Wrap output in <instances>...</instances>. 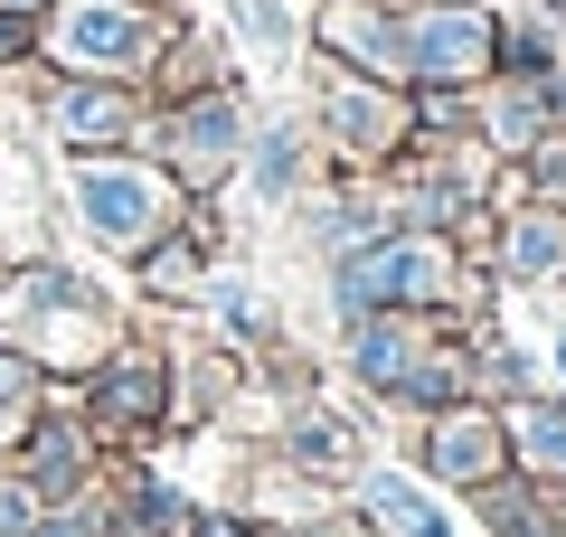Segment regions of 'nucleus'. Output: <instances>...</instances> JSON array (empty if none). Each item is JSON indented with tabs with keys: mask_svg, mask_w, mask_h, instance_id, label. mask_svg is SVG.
Returning <instances> with one entry per match:
<instances>
[{
	"mask_svg": "<svg viewBox=\"0 0 566 537\" xmlns=\"http://www.w3.org/2000/svg\"><path fill=\"white\" fill-rule=\"evenodd\" d=\"M170 10H151V0H48L39 20V57L57 66V76H151V57L170 48Z\"/></svg>",
	"mask_w": 566,
	"mask_h": 537,
	"instance_id": "f257e3e1",
	"label": "nucleus"
},
{
	"mask_svg": "<svg viewBox=\"0 0 566 537\" xmlns=\"http://www.w3.org/2000/svg\"><path fill=\"white\" fill-rule=\"evenodd\" d=\"M397 39H406V85H482L501 20L482 0H397Z\"/></svg>",
	"mask_w": 566,
	"mask_h": 537,
	"instance_id": "f03ea898",
	"label": "nucleus"
},
{
	"mask_svg": "<svg viewBox=\"0 0 566 537\" xmlns=\"http://www.w3.org/2000/svg\"><path fill=\"white\" fill-rule=\"evenodd\" d=\"M76 218L95 227L104 245H151L170 227V199H180V179L151 170V160H104V151H76Z\"/></svg>",
	"mask_w": 566,
	"mask_h": 537,
	"instance_id": "7ed1b4c3",
	"label": "nucleus"
},
{
	"mask_svg": "<svg viewBox=\"0 0 566 537\" xmlns=\"http://www.w3.org/2000/svg\"><path fill=\"white\" fill-rule=\"evenodd\" d=\"M237 151H245V114H237L227 85H199V95H180V104L161 114V160H170V179H227V170H237Z\"/></svg>",
	"mask_w": 566,
	"mask_h": 537,
	"instance_id": "20e7f679",
	"label": "nucleus"
},
{
	"mask_svg": "<svg viewBox=\"0 0 566 537\" xmlns=\"http://www.w3.org/2000/svg\"><path fill=\"white\" fill-rule=\"evenodd\" d=\"M48 141H66V151H114V141L142 133V95L123 76H57L39 104Z\"/></svg>",
	"mask_w": 566,
	"mask_h": 537,
	"instance_id": "39448f33",
	"label": "nucleus"
},
{
	"mask_svg": "<svg viewBox=\"0 0 566 537\" xmlns=\"http://www.w3.org/2000/svg\"><path fill=\"white\" fill-rule=\"evenodd\" d=\"M322 123H331V141H340V151H397L406 141V85H387V76H359V66H349V76H331L322 85Z\"/></svg>",
	"mask_w": 566,
	"mask_h": 537,
	"instance_id": "423d86ee",
	"label": "nucleus"
},
{
	"mask_svg": "<svg viewBox=\"0 0 566 537\" xmlns=\"http://www.w3.org/2000/svg\"><path fill=\"white\" fill-rule=\"evenodd\" d=\"M0 320L20 339H66V330H95V293L66 264H29V274L0 283Z\"/></svg>",
	"mask_w": 566,
	"mask_h": 537,
	"instance_id": "0eeeda50",
	"label": "nucleus"
},
{
	"mask_svg": "<svg viewBox=\"0 0 566 537\" xmlns=\"http://www.w3.org/2000/svg\"><path fill=\"white\" fill-rule=\"evenodd\" d=\"M424 293H444V245H424V236L349 255V274H340V302H424Z\"/></svg>",
	"mask_w": 566,
	"mask_h": 537,
	"instance_id": "6e6552de",
	"label": "nucleus"
},
{
	"mask_svg": "<svg viewBox=\"0 0 566 537\" xmlns=\"http://www.w3.org/2000/svg\"><path fill=\"white\" fill-rule=\"evenodd\" d=\"M95 406H104V424H151V406H161V368H151V358H114L104 387H95Z\"/></svg>",
	"mask_w": 566,
	"mask_h": 537,
	"instance_id": "1a4fd4ad",
	"label": "nucleus"
},
{
	"mask_svg": "<svg viewBox=\"0 0 566 537\" xmlns=\"http://www.w3.org/2000/svg\"><path fill=\"white\" fill-rule=\"evenodd\" d=\"M245 170H255V189H264V199H283V189L303 179V133H293V123L255 133V141H245Z\"/></svg>",
	"mask_w": 566,
	"mask_h": 537,
	"instance_id": "9d476101",
	"label": "nucleus"
},
{
	"mask_svg": "<svg viewBox=\"0 0 566 537\" xmlns=\"http://www.w3.org/2000/svg\"><path fill=\"white\" fill-rule=\"evenodd\" d=\"M368 499H378V518H387L397 537H453V528H444V509H434V499H424L416 481H378Z\"/></svg>",
	"mask_w": 566,
	"mask_h": 537,
	"instance_id": "9b49d317",
	"label": "nucleus"
},
{
	"mask_svg": "<svg viewBox=\"0 0 566 537\" xmlns=\"http://www.w3.org/2000/svg\"><path fill=\"white\" fill-rule=\"evenodd\" d=\"M29 481H39V491H66V481H76V434H66V424H39V443H29Z\"/></svg>",
	"mask_w": 566,
	"mask_h": 537,
	"instance_id": "f8f14e48",
	"label": "nucleus"
},
{
	"mask_svg": "<svg viewBox=\"0 0 566 537\" xmlns=\"http://www.w3.org/2000/svg\"><path fill=\"white\" fill-rule=\"evenodd\" d=\"M434 472H453V481L491 472V434L482 424H444V434H434Z\"/></svg>",
	"mask_w": 566,
	"mask_h": 537,
	"instance_id": "ddd939ff",
	"label": "nucleus"
},
{
	"mask_svg": "<svg viewBox=\"0 0 566 537\" xmlns=\"http://www.w3.org/2000/svg\"><path fill=\"white\" fill-rule=\"evenodd\" d=\"M39 20H48V0H0V66L39 57Z\"/></svg>",
	"mask_w": 566,
	"mask_h": 537,
	"instance_id": "4468645a",
	"label": "nucleus"
},
{
	"mask_svg": "<svg viewBox=\"0 0 566 537\" xmlns=\"http://www.w3.org/2000/svg\"><path fill=\"white\" fill-rule=\"evenodd\" d=\"M227 10H237V29L264 48V57H283V48H293V20H283V0H227Z\"/></svg>",
	"mask_w": 566,
	"mask_h": 537,
	"instance_id": "2eb2a0df",
	"label": "nucleus"
},
{
	"mask_svg": "<svg viewBox=\"0 0 566 537\" xmlns=\"http://www.w3.org/2000/svg\"><path fill=\"white\" fill-rule=\"evenodd\" d=\"M48 528V491L39 481H0V537H39Z\"/></svg>",
	"mask_w": 566,
	"mask_h": 537,
	"instance_id": "dca6fc26",
	"label": "nucleus"
},
{
	"mask_svg": "<svg viewBox=\"0 0 566 537\" xmlns=\"http://www.w3.org/2000/svg\"><path fill=\"white\" fill-rule=\"evenodd\" d=\"M29 387H39V378H29V358H20V349H0V434H20Z\"/></svg>",
	"mask_w": 566,
	"mask_h": 537,
	"instance_id": "f3484780",
	"label": "nucleus"
},
{
	"mask_svg": "<svg viewBox=\"0 0 566 537\" xmlns=\"http://www.w3.org/2000/svg\"><path fill=\"white\" fill-rule=\"evenodd\" d=\"M510 264H520V274H547V264H557V227H520V236H510Z\"/></svg>",
	"mask_w": 566,
	"mask_h": 537,
	"instance_id": "a211bd4d",
	"label": "nucleus"
},
{
	"mask_svg": "<svg viewBox=\"0 0 566 537\" xmlns=\"http://www.w3.org/2000/svg\"><path fill=\"white\" fill-rule=\"evenodd\" d=\"M151 293H189V245H161L151 255Z\"/></svg>",
	"mask_w": 566,
	"mask_h": 537,
	"instance_id": "6ab92c4d",
	"label": "nucleus"
},
{
	"mask_svg": "<svg viewBox=\"0 0 566 537\" xmlns=\"http://www.w3.org/2000/svg\"><path fill=\"white\" fill-rule=\"evenodd\" d=\"M528 462H557V472H566V415L528 424Z\"/></svg>",
	"mask_w": 566,
	"mask_h": 537,
	"instance_id": "aec40b11",
	"label": "nucleus"
},
{
	"mask_svg": "<svg viewBox=\"0 0 566 537\" xmlns=\"http://www.w3.org/2000/svg\"><path fill=\"white\" fill-rule=\"evenodd\" d=\"M303 453L312 462H349V443H340V424H303Z\"/></svg>",
	"mask_w": 566,
	"mask_h": 537,
	"instance_id": "412c9836",
	"label": "nucleus"
},
{
	"mask_svg": "<svg viewBox=\"0 0 566 537\" xmlns=\"http://www.w3.org/2000/svg\"><path fill=\"white\" fill-rule=\"evenodd\" d=\"M312 537H322V528H312Z\"/></svg>",
	"mask_w": 566,
	"mask_h": 537,
	"instance_id": "4be33fe9",
	"label": "nucleus"
}]
</instances>
